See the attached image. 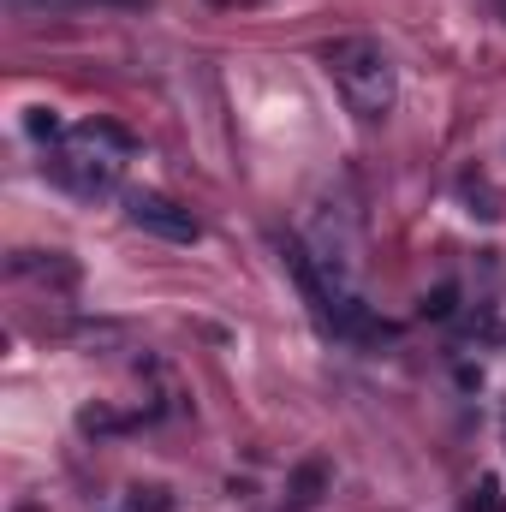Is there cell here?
<instances>
[{
	"instance_id": "cell-10",
	"label": "cell",
	"mask_w": 506,
	"mask_h": 512,
	"mask_svg": "<svg viewBox=\"0 0 506 512\" xmlns=\"http://www.w3.org/2000/svg\"><path fill=\"white\" fill-rule=\"evenodd\" d=\"M215 6H227V12H239V6H262V0H215Z\"/></svg>"
},
{
	"instance_id": "cell-2",
	"label": "cell",
	"mask_w": 506,
	"mask_h": 512,
	"mask_svg": "<svg viewBox=\"0 0 506 512\" xmlns=\"http://www.w3.org/2000/svg\"><path fill=\"white\" fill-rule=\"evenodd\" d=\"M322 66H328V78L340 84V96H346V108L358 120H381L393 108V60H387V48H381L376 36H340V42H328Z\"/></svg>"
},
{
	"instance_id": "cell-8",
	"label": "cell",
	"mask_w": 506,
	"mask_h": 512,
	"mask_svg": "<svg viewBox=\"0 0 506 512\" xmlns=\"http://www.w3.org/2000/svg\"><path fill=\"white\" fill-rule=\"evenodd\" d=\"M453 304H459V286H453V280H441V286L423 298V316H435V322H441V316H453Z\"/></svg>"
},
{
	"instance_id": "cell-11",
	"label": "cell",
	"mask_w": 506,
	"mask_h": 512,
	"mask_svg": "<svg viewBox=\"0 0 506 512\" xmlns=\"http://www.w3.org/2000/svg\"><path fill=\"white\" fill-rule=\"evenodd\" d=\"M114 6H149V0H114Z\"/></svg>"
},
{
	"instance_id": "cell-5",
	"label": "cell",
	"mask_w": 506,
	"mask_h": 512,
	"mask_svg": "<svg viewBox=\"0 0 506 512\" xmlns=\"http://www.w3.org/2000/svg\"><path fill=\"white\" fill-rule=\"evenodd\" d=\"M459 191H465V203H471V215H483V221H501V197H495V185H489V179H477V173H465V179H459Z\"/></svg>"
},
{
	"instance_id": "cell-7",
	"label": "cell",
	"mask_w": 506,
	"mask_h": 512,
	"mask_svg": "<svg viewBox=\"0 0 506 512\" xmlns=\"http://www.w3.org/2000/svg\"><path fill=\"white\" fill-rule=\"evenodd\" d=\"M24 131H30L36 143H54V137H66V126H60V114H54V108H30V114H24Z\"/></svg>"
},
{
	"instance_id": "cell-1",
	"label": "cell",
	"mask_w": 506,
	"mask_h": 512,
	"mask_svg": "<svg viewBox=\"0 0 506 512\" xmlns=\"http://www.w3.org/2000/svg\"><path fill=\"white\" fill-rule=\"evenodd\" d=\"M131 149H137V137H131L126 126H114V120H84V126L66 137V149L48 155L42 167H48V179H54L60 191H72V197H108V191L120 185V167H126Z\"/></svg>"
},
{
	"instance_id": "cell-3",
	"label": "cell",
	"mask_w": 506,
	"mask_h": 512,
	"mask_svg": "<svg viewBox=\"0 0 506 512\" xmlns=\"http://www.w3.org/2000/svg\"><path fill=\"white\" fill-rule=\"evenodd\" d=\"M126 215H131V227H143V233H155V239H167V245H197V239H203L197 215H191L185 203L161 197V191H126Z\"/></svg>"
},
{
	"instance_id": "cell-9",
	"label": "cell",
	"mask_w": 506,
	"mask_h": 512,
	"mask_svg": "<svg viewBox=\"0 0 506 512\" xmlns=\"http://www.w3.org/2000/svg\"><path fill=\"white\" fill-rule=\"evenodd\" d=\"M131 512H173L167 489H131Z\"/></svg>"
},
{
	"instance_id": "cell-4",
	"label": "cell",
	"mask_w": 506,
	"mask_h": 512,
	"mask_svg": "<svg viewBox=\"0 0 506 512\" xmlns=\"http://www.w3.org/2000/svg\"><path fill=\"white\" fill-rule=\"evenodd\" d=\"M328 483H334V471H328V459H304L292 477H286V512H310L322 507V495H328Z\"/></svg>"
},
{
	"instance_id": "cell-12",
	"label": "cell",
	"mask_w": 506,
	"mask_h": 512,
	"mask_svg": "<svg viewBox=\"0 0 506 512\" xmlns=\"http://www.w3.org/2000/svg\"><path fill=\"white\" fill-rule=\"evenodd\" d=\"M18 512H42V507H18Z\"/></svg>"
},
{
	"instance_id": "cell-6",
	"label": "cell",
	"mask_w": 506,
	"mask_h": 512,
	"mask_svg": "<svg viewBox=\"0 0 506 512\" xmlns=\"http://www.w3.org/2000/svg\"><path fill=\"white\" fill-rule=\"evenodd\" d=\"M465 512H506V483L501 477H477V489L465 495Z\"/></svg>"
}]
</instances>
